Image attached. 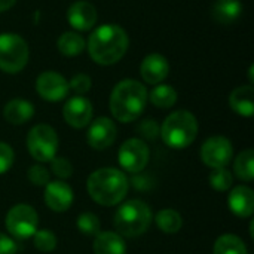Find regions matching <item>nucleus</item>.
Returning <instances> with one entry per match:
<instances>
[{"label":"nucleus","mask_w":254,"mask_h":254,"mask_svg":"<svg viewBox=\"0 0 254 254\" xmlns=\"http://www.w3.org/2000/svg\"><path fill=\"white\" fill-rule=\"evenodd\" d=\"M213 254H249L244 241L237 235H222L217 238Z\"/></svg>","instance_id":"25"},{"label":"nucleus","mask_w":254,"mask_h":254,"mask_svg":"<svg viewBox=\"0 0 254 254\" xmlns=\"http://www.w3.org/2000/svg\"><path fill=\"white\" fill-rule=\"evenodd\" d=\"M27 177L28 180L34 185V186H46L49 182H51V174L49 171L42 167V165H33L30 167L28 173H27Z\"/></svg>","instance_id":"31"},{"label":"nucleus","mask_w":254,"mask_h":254,"mask_svg":"<svg viewBox=\"0 0 254 254\" xmlns=\"http://www.w3.org/2000/svg\"><path fill=\"white\" fill-rule=\"evenodd\" d=\"M76 225H77V229L86 237H95L101 231L100 219L94 213H82L77 217Z\"/></svg>","instance_id":"27"},{"label":"nucleus","mask_w":254,"mask_h":254,"mask_svg":"<svg viewBox=\"0 0 254 254\" xmlns=\"http://www.w3.org/2000/svg\"><path fill=\"white\" fill-rule=\"evenodd\" d=\"M45 202L55 213L67 211L73 204V190L64 180H54L45 186Z\"/></svg>","instance_id":"14"},{"label":"nucleus","mask_w":254,"mask_h":254,"mask_svg":"<svg viewBox=\"0 0 254 254\" xmlns=\"http://www.w3.org/2000/svg\"><path fill=\"white\" fill-rule=\"evenodd\" d=\"M7 232L16 240H28L39 229V216L28 204L13 205L4 219Z\"/></svg>","instance_id":"8"},{"label":"nucleus","mask_w":254,"mask_h":254,"mask_svg":"<svg viewBox=\"0 0 254 254\" xmlns=\"http://www.w3.org/2000/svg\"><path fill=\"white\" fill-rule=\"evenodd\" d=\"M153 220L150 207L140 199H131L124 202L113 219L115 229L121 237L137 238L143 235Z\"/></svg>","instance_id":"5"},{"label":"nucleus","mask_w":254,"mask_h":254,"mask_svg":"<svg viewBox=\"0 0 254 254\" xmlns=\"http://www.w3.org/2000/svg\"><path fill=\"white\" fill-rule=\"evenodd\" d=\"M27 150L37 162H51L58 152L57 131L46 124H39L28 131Z\"/></svg>","instance_id":"7"},{"label":"nucleus","mask_w":254,"mask_h":254,"mask_svg":"<svg viewBox=\"0 0 254 254\" xmlns=\"http://www.w3.org/2000/svg\"><path fill=\"white\" fill-rule=\"evenodd\" d=\"M94 254H127V244L124 237L118 232H100L95 235Z\"/></svg>","instance_id":"20"},{"label":"nucleus","mask_w":254,"mask_h":254,"mask_svg":"<svg viewBox=\"0 0 254 254\" xmlns=\"http://www.w3.org/2000/svg\"><path fill=\"white\" fill-rule=\"evenodd\" d=\"M217 1H220V0H217Z\"/></svg>","instance_id":"37"},{"label":"nucleus","mask_w":254,"mask_h":254,"mask_svg":"<svg viewBox=\"0 0 254 254\" xmlns=\"http://www.w3.org/2000/svg\"><path fill=\"white\" fill-rule=\"evenodd\" d=\"M141 77L149 85H161L170 74V63L161 54L147 55L140 65Z\"/></svg>","instance_id":"16"},{"label":"nucleus","mask_w":254,"mask_h":254,"mask_svg":"<svg viewBox=\"0 0 254 254\" xmlns=\"http://www.w3.org/2000/svg\"><path fill=\"white\" fill-rule=\"evenodd\" d=\"M159 134L168 147L186 149L198 135V121L189 110L173 112L161 125Z\"/></svg>","instance_id":"4"},{"label":"nucleus","mask_w":254,"mask_h":254,"mask_svg":"<svg viewBox=\"0 0 254 254\" xmlns=\"http://www.w3.org/2000/svg\"><path fill=\"white\" fill-rule=\"evenodd\" d=\"M231 109L244 118H252L254 113V89L252 85L238 86L229 95Z\"/></svg>","instance_id":"19"},{"label":"nucleus","mask_w":254,"mask_h":254,"mask_svg":"<svg viewBox=\"0 0 254 254\" xmlns=\"http://www.w3.org/2000/svg\"><path fill=\"white\" fill-rule=\"evenodd\" d=\"M34 116V106L24 98H13L3 107V118L12 125H22Z\"/></svg>","instance_id":"18"},{"label":"nucleus","mask_w":254,"mask_h":254,"mask_svg":"<svg viewBox=\"0 0 254 254\" xmlns=\"http://www.w3.org/2000/svg\"><path fill=\"white\" fill-rule=\"evenodd\" d=\"M129 46L127 31L116 24H104L95 28L88 39V52L94 63L112 65L124 58Z\"/></svg>","instance_id":"1"},{"label":"nucleus","mask_w":254,"mask_h":254,"mask_svg":"<svg viewBox=\"0 0 254 254\" xmlns=\"http://www.w3.org/2000/svg\"><path fill=\"white\" fill-rule=\"evenodd\" d=\"M243 4L240 0H220L213 6L211 15L219 24H232L240 19Z\"/></svg>","instance_id":"21"},{"label":"nucleus","mask_w":254,"mask_h":254,"mask_svg":"<svg viewBox=\"0 0 254 254\" xmlns=\"http://www.w3.org/2000/svg\"><path fill=\"white\" fill-rule=\"evenodd\" d=\"M89 196L103 207H113L124 201L128 193L129 182L124 171L112 167L95 170L86 182Z\"/></svg>","instance_id":"3"},{"label":"nucleus","mask_w":254,"mask_h":254,"mask_svg":"<svg viewBox=\"0 0 254 254\" xmlns=\"http://www.w3.org/2000/svg\"><path fill=\"white\" fill-rule=\"evenodd\" d=\"M210 185L214 190L219 192H226L232 188L234 185V177L232 173L226 168H216L210 174Z\"/></svg>","instance_id":"28"},{"label":"nucleus","mask_w":254,"mask_h":254,"mask_svg":"<svg viewBox=\"0 0 254 254\" xmlns=\"http://www.w3.org/2000/svg\"><path fill=\"white\" fill-rule=\"evenodd\" d=\"M118 135V128L110 118L101 116L89 124L86 141L94 150H104L110 147Z\"/></svg>","instance_id":"13"},{"label":"nucleus","mask_w":254,"mask_h":254,"mask_svg":"<svg viewBox=\"0 0 254 254\" xmlns=\"http://www.w3.org/2000/svg\"><path fill=\"white\" fill-rule=\"evenodd\" d=\"M147 104L146 86L134 79H124L113 88L109 107L113 118L119 122L129 124L141 116Z\"/></svg>","instance_id":"2"},{"label":"nucleus","mask_w":254,"mask_h":254,"mask_svg":"<svg viewBox=\"0 0 254 254\" xmlns=\"http://www.w3.org/2000/svg\"><path fill=\"white\" fill-rule=\"evenodd\" d=\"M68 86L71 91H74L77 95H83L86 94L91 86H92V80L88 74H83V73H79L76 76L71 77V80L68 82Z\"/></svg>","instance_id":"32"},{"label":"nucleus","mask_w":254,"mask_h":254,"mask_svg":"<svg viewBox=\"0 0 254 254\" xmlns=\"http://www.w3.org/2000/svg\"><path fill=\"white\" fill-rule=\"evenodd\" d=\"M27 42L16 33L0 34V70L9 74L19 73L28 63Z\"/></svg>","instance_id":"6"},{"label":"nucleus","mask_w":254,"mask_h":254,"mask_svg":"<svg viewBox=\"0 0 254 254\" xmlns=\"http://www.w3.org/2000/svg\"><path fill=\"white\" fill-rule=\"evenodd\" d=\"M15 3H16V0H0V12L9 10Z\"/></svg>","instance_id":"36"},{"label":"nucleus","mask_w":254,"mask_h":254,"mask_svg":"<svg viewBox=\"0 0 254 254\" xmlns=\"http://www.w3.org/2000/svg\"><path fill=\"white\" fill-rule=\"evenodd\" d=\"M229 210L241 219H249L254 213V192L247 186H235L228 196Z\"/></svg>","instance_id":"17"},{"label":"nucleus","mask_w":254,"mask_h":254,"mask_svg":"<svg viewBox=\"0 0 254 254\" xmlns=\"http://www.w3.org/2000/svg\"><path fill=\"white\" fill-rule=\"evenodd\" d=\"M36 91L45 101L57 103L68 95L70 86H68V80L63 74L48 70L37 76Z\"/></svg>","instance_id":"11"},{"label":"nucleus","mask_w":254,"mask_h":254,"mask_svg":"<svg viewBox=\"0 0 254 254\" xmlns=\"http://www.w3.org/2000/svg\"><path fill=\"white\" fill-rule=\"evenodd\" d=\"M137 131L141 137L147 140H155L159 135V125L153 119H144L143 122L138 124Z\"/></svg>","instance_id":"34"},{"label":"nucleus","mask_w":254,"mask_h":254,"mask_svg":"<svg viewBox=\"0 0 254 254\" xmlns=\"http://www.w3.org/2000/svg\"><path fill=\"white\" fill-rule=\"evenodd\" d=\"M92 103L85 98L83 95H76L67 100L63 107V118L64 121L76 129H82L88 127L92 121Z\"/></svg>","instance_id":"12"},{"label":"nucleus","mask_w":254,"mask_h":254,"mask_svg":"<svg viewBox=\"0 0 254 254\" xmlns=\"http://www.w3.org/2000/svg\"><path fill=\"white\" fill-rule=\"evenodd\" d=\"M149 100L155 107L170 109L177 103V91L170 85H158L150 91Z\"/></svg>","instance_id":"26"},{"label":"nucleus","mask_w":254,"mask_h":254,"mask_svg":"<svg viewBox=\"0 0 254 254\" xmlns=\"http://www.w3.org/2000/svg\"><path fill=\"white\" fill-rule=\"evenodd\" d=\"M51 170L61 180H67L73 176V167H71L70 161L67 158H63V156H60V158L55 156L51 161Z\"/></svg>","instance_id":"30"},{"label":"nucleus","mask_w":254,"mask_h":254,"mask_svg":"<svg viewBox=\"0 0 254 254\" xmlns=\"http://www.w3.org/2000/svg\"><path fill=\"white\" fill-rule=\"evenodd\" d=\"M155 223L164 234H177L183 226V219L179 211L165 208L155 216Z\"/></svg>","instance_id":"23"},{"label":"nucleus","mask_w":254,"mask_h":254,"mask_svg":"<svg viewBox=\"0 0 254 254\" xmlns=\"http://www.w3.org/2000/svg\"><path fill=\"white\" fill-rule=\"evenodd\" d=\"M150 150L140 138H129L122 143L118 152V161L124 171L137 174L143 171L149 162Z\"/></svg>","instance_id":"9"},{"label":"nucleus","mask_w":254,"mask_h":254,"mask_svg":"<svg viewBox=\"0 0 254 254\" xmlns=\"http://www.w3.org/2000/svg\"><path fill=\"white\" fill-rule=\"evenodd\" d=\"M97 9L86 0L74 1L67 10V21L76 31H88L97 22Z\"/></svg>","instance_id":"15"},{"label":"nucleus","mask_w":254,"mask_h":254,"mask_svg":"<svg viewBox=\"0 0 254 254\" xmlns=\"http://www.w3.org/2000/svg\"><path fill=\"white\" fill-rule=\"evenodd\" d=\"M13 150L7 143L0 141V176L7 173L10 170V167L13 165Z\"/></svg>","instance_id":"33"},{"label":"nucleus","mask_w":254,"mask_h":254,"mask_svg":"<svg viewBox=\"0 0 254 254\" xmlns=\"http://www.w3.org/2000/svg\"><path fill=\"white\" fill-rule=\"evenodd\" d=\"M33 238H34V247L42 253H51L57 247V237L49 229H37Z\"/></svg>","instance_id":"29"},{"label":"nucleus","mask_w":254,"mask_h":254,"mask_svg":"<svg viewBox=\"0 0 254 254\" xmlns=\"http://www.w3.org/2000/svg\"><path fill=\"white\" fill-rule=\"evenodd\" d=\"M234 171L237 177L246 183L253 182L254 179V150L253 149H246L243 150L235 162H234Z\"/></svg>","instance_id":"24"},{"label":"nucleus","mask_w":254,"mask_h":254,"mask_svg":"<svg viewBox=\"0 0 254 254\" xmlns=\"http://www.w3.org/2000/svg\"><path fill=\"white\" fill-rule=\"evenodd\" d=\"M234 156V147L229 138L223 135H213L207 138L201 147V159L202 162L216 170L226 168Z\"/></svg>","instance_id":"10"},{"label":"nucleus","mask_w":254,"mask_h":254,"mask_svg":"<svg viewBox=\"0 0 254 254\" xmlns=\"http://www.w3.org/2000/svg\"><path fill=\"white\" fill-rule=\"evenodd\" d=\"M58 51L61 55L64 57H76L80 55L85 48H86V42L85 39L77 33V31H65L60 36L58 42H57Z\"/></svg>","instance_id":"22"},{"label":"nucleus","mask_w":254,"mask_h":254,"mask_svg":"<svg viewBox=\"0 0 254 254\" xmlns=\"http://www.w3.org/2000/svg\"><path fill=\"white\" fill-rule=\"evenodd\" d=\"M16 243L13 238L0 232V254H16Z\"/></svg>","instance_id":"35"}]
</instances>
